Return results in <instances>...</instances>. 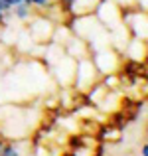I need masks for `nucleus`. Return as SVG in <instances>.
Segmentation results:
<instances>
[{
    "instance_id": "f257e3e1",
    "label": "nucleus",
    "mask_w": 148,
    "mask_h": 156,
    "mask_svg": "<svg viewBox=\"0 0 148 156\" xmlns=\"http://www.w3.org/2000/svg\"><path fill=\"white\" fill-rule=\"evenodd\" d=\"M32 10H34V6L28 2H22V4H16V6L10 8V14L16 16L18 20H28L32 16Z\"/></svg>"
},
{
    "instance_id": "f03ea898",
    "label": "nucleus",
    "mask_w": 148,
    "mask_h": 156,
    "mask_svg": "<svg viewBox=\"0 0 148 156\" xmlns=\"http://www.w3.org/2000/svg\"><path fill=\"white\" fill-rule=\"evenodd\" d=\"M0 156H22L18 150V144H4L0 148Z\"/></svg>"
},
{
    "instance_id": "7ed1b4c3",
    "label": "nucleus",
    "mask_w": 148,
    "mask_h": 156,
    "mask_svg": "<svg viewBox=\"0 0 148 156\" xmlns=\"http://www.w3.org/2000/svg\"><path fill=\"white\" fill-rule=\"evenodd\" d=\"M26 2H28V4H32L34 8H42V10L49 6V0H26Z\"/></svg>"
},
{
    "instance_id": "20e7f679",
    "label": "nucleus",
    "mask_w": 148,
    "mask_h": 156,
    "mask_svg": "<svg viewBox=\"0 0 148 156\" xmlns=\"http://www.w3.org/2000/svg\"><path fill=\"white\" fill-rule=\"evenodd\" d=\"M140 156H148V144H146V142L140 144Z\"/></svg>"
},
{
    "instance_id": "39448f33",
    "label": "nucleus",
    "mask_w": 148,
    "mask_h": 156,
    "mask_svg": "<svg viewBox=\"0 0 148 156\" xmlns=\"http://www.w3.org/2000/svg\"><path fill=\"white\" fill-rule=\"evenodd\" d=\"M6 4H10V6H16V4H22V2H26V0H4Z\"/></svg>"
},
{
    "instance_id": "423d86ee",
    "label": "nucleus",
    "mask_w": 148,
    "mask_h": 156,
    "mask_svg": "<svg viewBox=\"0 0 148 156\" xmlns=\"http://www.w3.org/2000/svg\"><path fill=\"white\" fill-rule=\"evenodd\" d=\"M6 144V140H4V134H2V130H0V148Z\"/></svg>"
},
{
    "instance_id": "0eeeda50",
    "label": "nucleus",
    "mask_w": 148,
    "mask_h": 156,
    "mask_svg": "<svg viewBox=\"0 0 148 156\" xmlns=\"http://www.w3.org/2000/svg\"><path fill=\"white\" fill-rule=\"evenodd\" d=\"M61 156H77V152H73V150H69V152H63Z\"/></svg>"
},
{
    "instance_id": "6e6552de",
    "label": "nucleus",
    "mask_w": 148,
    "mask_h": 156,
    "mask_svg": "<svg viewBox=\"0 0 148 156\" xmlns=\"http://www.w3.org/2000/svg\"><path fill=\"white\" fill-rule=\"evenodd\" d=\"M0 24H4V12H0Z\"/></svg>"
}]
</instances>
